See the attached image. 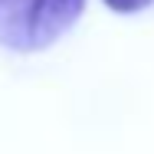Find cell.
Here are the masks:
<instances>
[{"mask_svg":"<svg viewBox=\"0 0 154 154\" xmlns=\"http://www.w3.org/2000/svg\"><path fill=\"white\" fill-rule=\"evenodd\" d=\"M85 0H0V46L43 53L75 26Z\"/></svg>","mask_w":154,"mask_h":154,"instance_id":"cell-1","label":"cell"},{"mask_svg":"<svg viewBox=\"0 0 154 154\" xmlns=\"http://www.w3.org/2000/svg\"><path fill=\"white\" fill-rule=\"evenodd\" d=\"M108 10H115V13H138V10H144V7H151L154 0H102Z\"/></svg>","mask_w":154,"mask_h":154,"instance_id":"cell-2","label":"cell"}]
</instances>
